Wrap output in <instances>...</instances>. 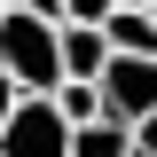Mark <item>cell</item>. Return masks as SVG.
<instances>
[{
  "instance_id": "obj_2",
  "label": "cell",
  "mask_w": 157,
  "mask_h": 157,
  "mask_svg": "<svg viewBox=\"0 0 157 157\" xmlns=\"http://www.w3.org/2000/svg\"><path fill=\"white\" fill-rule=\"evenodd\" d=\"M94 94H102V118L110 126H141V118H157V63L110 55V71L94 78Z\"/></svg>"
},
{
  "instance_id": "obj_4",
  "label": "cell",
  "mask_w": 157,
  "mask_h": 157,
  "mask_svg": "<svg viewBox=\"0 0 157 157\" xmlns=\"http://www.w3.org/2000/svg\"><path fill=\"white\" fill-rule=\"evenodd\" d=\"M55 63H63V78H86V86H94V78L110 71L102 24H55Z\"/></svg>"
},
{
  "instance_id": "obj_10",
  "label": "cell",
  "mask_w": 157,
  "mask_h": 157,
  "mask_svg": "<svg viewBox=\"0 0 157 157\" xmlns=\"http://www.w3.org/2000/svg\"><path fill=\"white\" fill-rule=\"evenodd\" d=\"M16 102H24V94L8 86V78H0V126H8V110H16Z\"/></svg>"
},
{
  "instance_id": "obj_5",
  "label": "cell",
  "mask_w": 157,
  "mask_h": 157,
  "mask_svg": "<svg viewBox=\"0 0 157 157\" xmlns=\"http://www.w3.org/2000/svg\"><path fill=\"white\" fill-rule=\"evenodd\" d=\"M102 47L157 63V16H149V8H110V16H102Z\"/></svg>"
},
{
  "instance_id": "obj_6",
  "label": "cell",
  "mask_w": 157,
  "mask_h": 157,
  "mask_svg": "<svg viewBox=\"0 0 157 157\" xmlns=\"http://www.w3.org/2000/svg\"><path fill=\"white\" fill-rule=\"evenodd\" d=\"M71 157H134V134L110 126V118H94V126H78V134H71Z\"/></svg>"
},
{
  "instance_id": "obj_11",
  "label": "cell",
  "mask_w": 157,
  "mask_h": 157,
  "mask_svg": "<svg viewBox=\"0 0 157 157\" xmlns=\"http://www.w3.org/2000/svg\"><path fill=\"white\" fill-rule=\"evenodd\" d=\"M149 16H157V0H149Z\"/></svg>"
},
{
  "instance_id": "obj_9",
  "label": "cell",
  "mask_w": 157,
  "mask_h": 157,
  "mask_svg": "<svg viewBox=\"0 0 157 157\" xmlns=\"http://www.w3.org/2000/svg\"><path fill=\"white\" fill-rule=\"evenodd\" d=\"M134 134V157H157V118H141V126H126Z\"/></svg>"
},
{
  "instance_id": "obj_1",
  "label": "cell",
  "mask_w": 157,
  "mask_h": 157,
  "mask_svg": "<svg viewBox=\"0 0 157 157\" xmlns=\"http://www.w3.org/2000/svg\"><path fill=\"white\" fill-rule=\"evenodd\" d=\"M0 78L16 86V94L47 102L63 86V63H55V24H39V16H0Z\"/></svg>"
},
{
  "instance_id": "obj_3",
  "label": "cell",
  "mask_w": 157,
  "mask_h": 157,
  "mask_svg": "<svg viewBox=\"0 0 157 157\" xmlns=\"http://www.w3.org/2000/svg\"><path fill=\"white\" fill-rule=\"evenodd\" d=\"M0 157H71V126H63L47 102L24 94L16 110H8V126H0Z\"/></svg>"
},
{
  "instance_id": "obj_7",
  "label": "cell",
  "mask_w": 157,
  "mask_h": 157,
  "mask_svg": "<svg viewBox=\"0 0 157 157\" xmlns=\"http://www.w3.org/2000/svg\"><path fill=\"white\" fill-rule=\"evenodd\" d=\"M110 16V0H63V24H102Z\"/></svg>"
},
{
  "instance_id": "obj_8",
  "label": "cell",
  "mask_w": 157,
  "mask_h": 157,
  "mask_svg": "<svg viewBox=\"0 0 157 157\" xmlns=\"http://www.w3.org/2000/svg\"><path fill=\"white\" fill-rule=\"evenodd\" d=\"M16 16H39V24H63V0H8Z\"/></svg>"
}]
</instances>
